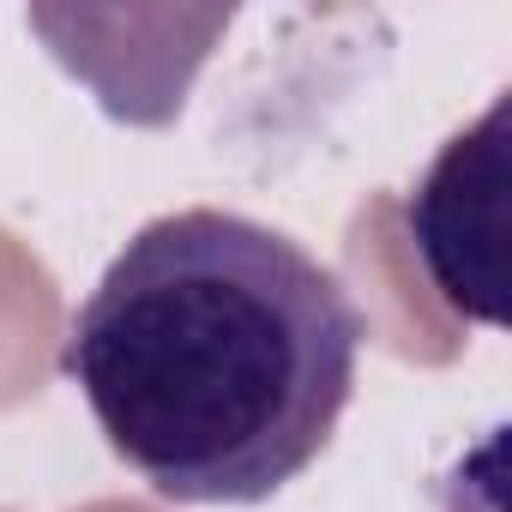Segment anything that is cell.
<instances>
[{"instance_id": "cell-1", "label": "cell", "mask_w": 512, "mask_h": 512, "mask_svg": "<svg viewBox=\"0 0 512 512\" xmlns=\"http://www.w3.org/2000/svg\"><path fill=\"white\" fill-rule=\"evenodd\" d=\"M356 350L362 314L314 253L193 205L151 217L109 260L61 368L163 500L253 506L326 452Z\"/></svg>"}, {"instance_id": "cell-2", "label": "cell", "mask_w": 512, "mask_h": 512, "mask_svg": "<svg viewBox=\"0 0 512 512\" xmlns=\"http://www.w3.org/2000/svg\"><path fill=\"white\" fill-rule=\"evenodd\" d=\"M410 241L440 290V302L464 320L500 326V235H506V97L470 127L452 133L446 151L410 193Z\"/></svg>"}]
</instances>
